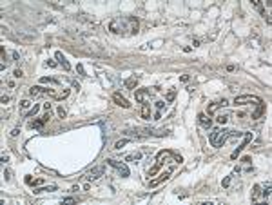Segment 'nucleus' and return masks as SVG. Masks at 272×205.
<instances>
[{
    "label": "nucleus",
    "instance_id": "dca6fc26",
    "mask_svg": "<svg viewBox=\"0 0 272 205\" xmlns=\"http://www.w3.org/2000/svg\"><path fill=\"white\" fill-rule=\"evenodd\" d=\"M161 165H163V162H161V158H158V163H156V165H154L151 171H149V176H154V174H156V173H158V171L161 169Z\"/></svg>",
    "mask_w": 272,
    "mask_h": 205
},
{
    "label": "nucleus",
    "instance_id": "1a4fd4ad",
    "mask_svg": "<svg viewBox=\"0 0 272 205\" xmlns=\"http://www.w3.org/2000/svg\"><path fill=\"white\" fill-rule=\"evenodd\" d=\"M172 171H174V167H171V169H167L165 173H161V174H160V178H156V180H152V182H151V187H156V185H160L161 182H165V180H169V178H171V174H172Z\"/></svg>",
    "mask_w": 272,
    "mask_h": 205
},
{
    "label": "nucleus",
    "instance_id": "c85d7f7f",
    "mask_svg": "<svg viewBox=\"0 0 272 205\" xmlns=\"http://www.w3.org/2000/svg\"><path fill=\"white\" fill-rule=\"evenodd\" d=\"M229 183H230V176H227V178L221 182V185H223V187H229Z\"/></svg>",
    "mask_w": 272,
    "mask_h": 205
},
{
    "label": "nucleus",
    "instance_id": "b1692460",
    "mask_svg": "<svg viewBox=\"0 0 272 205\" xmlns=\"http://www.w3.org/2000/svg\"><path fill=\"white\" fill-rule=\"evenodd\" d=\"M38 111H40V105H35V107H33L29 113H27V116H35V114H36Z\"/></svg>",
    "mask_w": 272,
    "mask_h": 205
},
{
    "label": "nucleus",
    "instance_id": "2f4dec72",
    "mask_svg": "<svg viewBox=\"0 0 272 205\" xmlns=\"http://www.w3.org/2000/svg\"><path fill=\"white\" fill-rule=\"evenodd\" d=\"M42 183H44V180H35V182H31V185L35 187V185H42Z\"/></svg>",
    "mask_w": 272,
    "mask_h": 205
},
{
    "label": "nucleus",
    "instance_id": "4c0bfd02",
    "mask_svg": "<svg viewBox=\"0 0 272 205\" xmlns=\"http://www.w3.org/2000/svg\"><path fill=\"white\" fill-rule=\"evenodd\" d=\"M8 102H9V96H5V94H4V96H2V104H8Z\"/></svg>",
    "mask_w": 272,
    "mask_h": 205
},
{
    "label": "nucleus",
    "instance_id": "423d86ee",
    "mask_svg": "<svg viewBox=\"0 0 272 205\" xmlns=\"http://www.w3.org/2000/svg\"><path fill=\"white\" fill-rule=\"evenodd\" d=\"M105 162H107V165H111V167H114L118 171V173L122 174V178H127L129 176V167L124 162H116V160H105Z\"/></svg>",
    "mask_w": 272,
    "mask_h": 205
},
{
    "label": "nucleus",
    "instance_id": "cd10ccee",
    "mask_svg": "<svg viewBox=\"0 0 272 205\" xmlns=\"http://www.w3.org/2000/svg\"><path fill=\"white\" fill-rule=\"evenodd\" d=\"M20 105H22V109H29V107H31V102H29V100H24Z\"/></svg>",
    "mask_w": 272,
    "mask_h": 205
},
{
    "label": "nucleus",
    "instance_id": "f704fd0d",
    "mask_svg": "<svg viewBox=\"0 0 272 205\" xmlns=\"http://www.w3.org/2000/svg\"><path fill=\"white\" fill-rule=\"evenodd\" d=\"M8 160H9V154H5V153H4V154H2V162L5 163V162H8Z\"/></svg>",
    "mask_w": 272,
    "mask_h": 205
},
{
    "label": "nucleus",
    "instance_id": "a211bd4d",
    "mask_svg": "<svg viewBox=\"0 0 272 205\" xmlns=\"http://www.w3.org/2000/svg\"><path fill=\"white\" fill-rule=\"evenodd\" d=\"M140 158H141V153H131V154L125 156V162H131V160H136V162H138Z\"/></svg>",
    "mask_w": 272,
    "mask_h": 205
},
{
    "label": "nucleus",
    "instance_id": "c756f323",
    "mask_svg": "<svg viewBox=\"0 0 272 205\" xmlns=\"http://www.w3.org/2000/svg\"><path fill=\"white\" fill-rule=\"evenodd\" d=\"M58 114L62 116V118H65V109L64 107H58Z\"/></svg>",
    "mask_w": 272,
    "mask_h": 205
},
{
    "label": "nucleus",
    "instance_id": "7c9ffc66",
    "mask_svg": "<svg viewBox=\"0 0 272 205\" xmlns=\"http://www.w3.org/2000/svg\"><path fill=\"white\" fill-rule=\"evenodd\" d=\"M62 203H74V198H64Z\"/></svg>",
    "mask_w": 272,
    "mask_h": 205
},
{
    "label": "nucleus",
    "instance_id": "f3484780",
    "mask_svg": "<svg viewBox=\"0 0 272 205\" xmlns=\"http://www.w3.org/2000/svg\"><path fill=\"white\" fill-rule=\"evenodd\" d=\"M260 187H261L260 183H258V185H254V191H252V202H258V200H260V193H261Z\"/></svg>",
    "mask_w": 272,
    "mask_h": 205
},
{
    "label": "nucleus",
    "instance_id": "c9c22d12",
    "mask_svg": "<svg viewBox=\"0 0 272 205\" xmlns=\"http://www.w3.org/2000/svg\"><path fill=\"white\" fill-rule=\"evenodd\" d=\"M44 109H45V111H51V104H49V102H47V104H44Z\"/></svg>",
    "mask_w": 272,
    "mask_h": 205
},
{
    "label": "nucleus",
    "instance_id": "f8f14e48",
    "mask_svg": "<svg viewBox=\"0 0 272 205\" xmlns=\"http://www.w3.org/2000/svg\"><path fill=\"white\" fill-rule=\"evenodd\" d=\"M54 56H56V60H58V64L62 65V67H64L65 71H69V69H71V65H69V62H67V60H65V56H64V54L60 53V51H56V54H54Z\"/></svg>",
    "mask_w": 272,
    "mask_h": 205
},
{
    "label": "nucleus",
    "instance_id": "7ed1b4c3",
    "mask_svg": "<svg viewBox=\"0 0 272 205\" xmlns=\"http://www.w3.org/2000/svg\"><path fill=\"white\" fill-rule=\"evenodd\" d=\"M245 104H261L260 96H254V94H241V96L234 98V105H245Z\"/></svg>",
    "mask_w": 272,
    "mask_h": 205
},
{
    "label": "nucleus",
    "instance_id": "e433bc0d",
    "mask_svg": "<svg viewBox=\"0 0 272 205\" xmlns=\"http://www.w3.org/2000/svg\"><path fill=\"white\" fill-rule=\"evenodd\" d=\"M76 71H78L80 74H84V67H82V65H76Z\"/></svg>",
    "mask_w": 272,
    "mask_h": 205
},
{
    "label": "nucleus",
    "instance_id": "4be33fe9",
    "mask_svg": "<svg viewBox=\"0 0 272 205\" xmlns=\"http://www.w3.org/2000/svg\"><path fill=\"white\" fill-rule=\"evenodd\" d=\"M176 98V89H172V91H169L167 93V96H165V102H172Z\"/></svg>",
    "mask_w": 272,
    "mask_h": 205
},
{
    "label": "nucleus",
    "instance_id": "5701e85b",
    "mask_svg": "<svg viewBox=\"0 0 272 205\" xmlns=\"http://www.w3.org/2000/svg\"><path fill=\"white\" fill-rule=\"evenodd\" d=\"M129 142H131V140H127V138H125V140H118L116 143H114V149H122V147H124L125 143H129Z\"/></svg>",
    "mask_w": 272,
    "mask_h": 205
},
{
    "label": "nucleus",
    "instance_id": "9b49d317",
    "mask_svg": "<svg viewBox=\"0 0 272 205\" xmlns=\"http://www.w3.org/2000/svg\"><path fill=\"white\" fill-rule=\"evenodd\" d=\"M49 118H51V114H49V111H47L44 116H40V120L33 122V124H31V127H36V129H40V127H42V125L45 124V122H49Z\"/></svg>",
    "mask_w": 272,
    "mask_h": 205
},
{
    "label": "nucleus",
    "instance_id": "a878e982",
    "mask_svg": "<svg viewBox=\"0 0 272 205\" xmlns=\"http://www.w3.org/2000/svg\"><path fill=\"white\" fill-rule=\"evenodd\" d=\"M13 76H15V78H22V76H24V71H22V69H15Z\"/></svg>",
    "mask_w": 272,
    "mask_h": 205
},
{
    "label": "nucleus",
    "instance_id": "f03ea898",
    "mask_svg": "<svg viewBox=\"0 0 272 205\" xmlns=\"http://www.w3.org/2000/svg\"><path fill=\"white\" fill-rule=\"evenodd\" d=\"M230 136H238V138H241L243 136V133H240V131H230V129H225V127H218V129H212V133L209 134V142L212 143V147H216V149H220L223 143H225Z\"/></svg>",
    "mask_w": 272,
    "mask_h": 205
},
{
    "label": "nucleus",
    "instance_id": "20e7f679",
    "mask_svg": "<svg viewBox=\"0 0 272 205\" xmlns=\"http://www.w3.org/2000/svg\"><path fill=\"white\" fill-rule=\"evenodd\" d=\"M252 136H254L252 133H243V142H241V145H240V147H236V149H234V153H232V154H230V158H232V160H236V158H238V156H240V154L243 153V149H245V147H247V145H249V143H250V142H252Z\"/></svg>",
    "mask_w": 272,
    "mask_h": 205
},
{
    "label": "nucleus",
    "instance_id": "2eb2a0df",
    "mask_svg": "<svg viewBox=\"0 0 272 205\" xmlns=\"http://www.w3.org/2000/svg\"><path fill=\"white\" fill-rule=\"evenodd\" d=\"M263 111H265V104L261 102V104H258V107L252 111V116H250V118H252V120H258V118L263 114Z\"/></svg>",
    "mask_w": 272,
    "mask_h": 205
},
{
    "label": "nucleus",
    "instance_id": "4468645a",
    "mask_svg": "<svg viewBox=\"0 0 272 205\" xmlns=\"http://www.w3.org/2000/svg\"><path fill=\"white\" fill-rule=\"evenodd\" d=\"M198 122H200V124H201L203 127H207V129H209L210 125H212V120H210V118H209V116H207L205 113H201V114H198Z\"/></svg>",
    "mask_w": 272,
    "mask_h": 205
},
{
    "label": "nucleus",
    "instance_id": "f257e3e1",
    "mask_svg": "<svg viewBox=\"0 0 272 205\" xmlns=\"http://www.w3.org/2000/svg\"><path fill=\"white\" fill-rule=\"evenodd\" d=\"M109 31L114 35H134L138 31V18L136 17H120L109 22Z\"/></svg>",
    "mask_w": 272,
    "mask_h": 205
},
{
    "label": "nucleus",
    "instance_id": "6e6552de",
    "mask_svg": "<svg viewBox=\"0 0 272 205\" xmlns=\"http://www.w3.org/2000/svg\"><path fill=\"white\" fill-rule=\"evenodd\" d=\"M229 105V102L223 98V100H218V102H212V104H209V107H207V113L210 114V113H216L218 109H221V107H227Z\"/></svg>",
    "mask_w": 272,
    "mask_h": 205
},
{
    "label": "nucleus",
    "instance_id": "9d476101",
    "mask_svg": "<svg viewBox=\"0 0 272 205\" xmlns=\"http://www.w3.org/2000/svg\"><path fill=\"white\" fill-rule=\"evenodd\" d=\"M113 100H114V104H116V105L124 107V109H129V107H131V104H129V102H127L124 96H122L120 93H114V94H113Z\"/></svg>",
    "mask_w": 272,
    "mask_h": 205
},
{
    "label": "nucleus",
    "instance_id": "bb28decb",
    "mask_svg": "<svg viewBox=\"0 0 272 205\" xmlns=\"http://www.w3.org/2000/svg\"><path fill=\"white\" fill-rule=\"evenodd\" d=\"M154 105H156V109H158V111H161V109L165 107V102H161V100H158V102H156Z\"/></svg>",
    "mask_w": 272,
    "mask_h": 205
},
{
    "label": "nucleus",
    "instance_id": "ddd939ff",
    "mask_svg": "<svg viewBox=\"0 0 272 205\" xmlns=\"http://www.w3.org/2000/svg\"><path fill=\"white\" fill-rule=\"evenodd\" d=\"M140 114H141L144 120H151V104H147V102L141 104V113Z\"/></svg>",
    "mask_w": 272,
    "mask_h": 205
},
{
    "label": "nucleus",
    "instance_id": "393cba45",
    "mask_svg": "<svg viewBox=\"0 0 272 205\" xmlns=\"http://www.w3.org/2000/svg\"><path fill=\"white\" fill-rule=\"evenodd\" d=\"M227 120H229V114H220L218 116V122H220V124H225Z\"/></svg>",
    "mask_w": 272,
    "mask_h": 205
},
{
    "label": "nucleus",
    "instance_id": "72a5a7b5",
    "mask_svg": "<svg viewBox=\"0 0 272 205\" xmlns=\"http://www.w3.org/2000/svg\"><path fill=\"white\" fill-rule=\"evenodd\" d=\"M4 178H5V180H9V178H11V173H9V171H8V169H5V171H4Z\"/></svg>",
    "mask_w": 272,
    "mask_h": 205
},
{
    "label": "nucleus",
    "instance_id": "58836bf2",
    "mask_svg": "<svg viewBox=\"0 0 272 205\" xmlns=\"http://www.w3.org/2000/svg\"><path fill=\"white\" fill-rule=\"evenodd\" d=\"M160 118H161V113L158 111V113H156V114H154V120H160Z\"/></svg>",
    "mask_w": 272,
    "mask_h": 205
},
{
    "label": "nucleus",
    "instance_id": "473e14b6",
    "mask_svg": "<svg viewBox=\"0 0 272 205\" xmlns=\"http://www.w3.org/2000/svg\"><path fill=\"white\" fill-rule=\"evenodd\" d=\"M45 65H49V67H54V65H56V62H54V60H47V62H45Z\"/></svg>",
    "mask_w": 272,
    "mask_h": 205
},
{
    "label": "nucleus",
    "instance_id": "412c9836",
    "mask_svg": "<svg viewBox=\"0 0 272 205\" xmlns=\"http://www.w3.org/2000/svg\"><path fill=\"white\" fill-rule=\"evenodd\" d=\"M56 187L54 185H49V187H42V189H35L33 191V194H40V193H44V191H54Z\"/></svg>",
    "mask_w": 272,
    "mask_h": 205
},
{
    "label": "nucleus",
    "instance_id": "0eeeda50",
    "mask_svg": "<svg viewBox=\"0 0 272 205\" xmlns=\"http://www.w3.org/2000/svg\"><path fill=\"white\" fill-rule=\"evenodd\" d=\"M104 173H105V165H98V167H94L87 173V178L89 180H98L100 176H104Z\"/></svg>",
    "mask_w": 272,
    "mask_h": 205
},
{
    "label": "nucleus",
    "instance_id": "6ab92c4d",
    "mask_svg": "<svg viewBox=\"0 0 272 205\" xmlns=\"http://www.w3.org/2000/svg\"><path fill=\"white\" fill-rule=\"evenodd\" d=\"M136 84H138V78H136V76H133V78H129V80L125 82V85L129 87V89H133V87H136Z\"/></svg>",
    "mask_w": 272,
    "mask_h": 205
},
{
    "label": "nucleus",
    "instance_id": "39448f33",
    "mask_svg": "<svg viewBox=\"0 0 272 205\" xmlns=\"http://www.w3.org/2000/svg\"><path fill=\"white\" fill-rule=\"evenodd\" d=\"M152 94H154V91H151V87H145V89H136L134 96H136V102H140V104H145L147 100H151Z\"/></svg>",
    "mask_w": 272,
    "mask_h": 205
},
{
    "label": "nucleus",
    "instance_id": "aec40b11",
    "mask_svg": "<svg viewBox=\"0 0 272 205\" xmlns=\"http://www.w3.org/2000/svg\"><path fill=\"white\" fill-rule=\"evenodd\" d=\"M40 84H58V80L49 78V76H42V78H40Z\"/></svg>",
    "mask_w": 272,
    "mask_h": 205
}]
</instances>
